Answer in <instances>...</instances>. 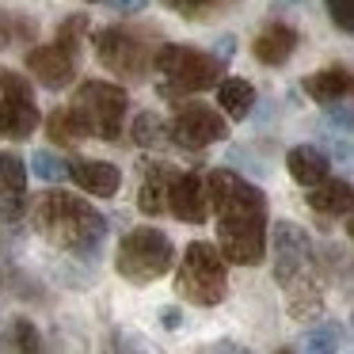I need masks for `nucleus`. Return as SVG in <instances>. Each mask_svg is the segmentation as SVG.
I'll use <instances>...</instances> for the list:
<instances>
[{"instance_id": "obj_17", "label": "nucleus", "mask_w": 354, "mask_h": 354, "mask_svg": "<svg viewBox=\"0 0 354 354\" xmlns=\"http://www.w3.org/2000/svg\"><path fill=\"white\" fill-rule=\"evenodd\" d=\"M27 191V164L16 153H0V206L16 214Z\"/></svg>"}, {"instance_id": "obj_11", "label": "nucleus", "mask_w": 354, "mask_h": 354, "mask_svg": "<svg viewBox=\"0 0 354 354\" xmlns=\"http://www.w3.org/2000/svg\"><path fill=\"white\" fill-rule=\"evenodd\" d=\"M168 214H176L179 221H206L209 202H206V179L198 171H176L168 183Z\"/></svg>"}, {"instance_id": "obj_16", "label": "nucleus", "mask_w": 354, "mask_h": 354, "mask_svg": "<svg viewBox=\"0 0 354 354\" xmlns=\"http://www.w3.org/2000/svg\"><path fill=\"white\" fill-rule=\"evenodd\" d=\"M286 168H290V176L297 179L301 187H316V183H324V179H331V176H328L331 164H328V156H324L316 145H297V149H290V156H286Z\"/></svg>"}, {"instance_id": "obj_33", "label": "nucleus", "mask_w": 354, "mask_h": 354, "mask_svg": "<svg viewBox=\"0 0 354 354\" xmlns=\"http://www.w3.org/2000/svg\"><path fill=\"white\" fill-rule=\"evenodd\" d=\"M107 4H111L115 12H122V16H126V12H141L149 0H107Z\"/></svg>"}, {"instance_id": "obj_20", "label": "nucleus", "mask_w": 354, "mask_h": 354, "mask_svg": "<svg viewBox=\"0 0 354 354\" xmlns=\"http://www.w3.org/2000/svg\"><path fill=\"white\" fill-rule=\"evenodd\" d=\"M217 103H221V111L229 118H248L255 107V88L244 77H229L217 84Z\"/></svg>"}, {"instance_id": "obj_7", "label": "nucleus", "mask_w": 354, "mask_h": 354, "mask_svg": "<svg viewBox=\"0 0 354 354\" xmlns=\"http://www.w3.org/2000/svg\"><path fill=\"white\" fill-rule=\"evenodd\" d=\"M171 259H176V248L164 232L156 229H133L122 236L115 255V267L126 282L133 286H149L156 278H164L171 270Z\"/></svg>"}, {"instance_id": "obj_35", "label": "nucleus", "mask_w": 354, "mask_h": 354, "mask_svg": "<svg viewBox=\"0 0 354 354\" xmlns=\"http://www.w3.org/2000/svg\"><path fill=\"white\" fill-rule=\"evenodd\" d=\"M278 354H293V351H286V346H282V351H278Z\"/></svg>"}, {"instance_id": "obj_25", "label": "nucleus", "mask_w": 354, "mask_h": 354, "mask_svg": "<svg viewBox=\"0 0 354 354\" xmlns=\"http://www.w3.org/2000/svg\"><path fill=\"white\" fill-rule=\"evenodd\" d=\"M12 351L16 354H46L42 335L31 320H12Z\"/></svg>"}, {"instance_id": "obj_15", "label": "nucleus", "mask_w": 354, "mask_h": 354, "mask_svg": "<svg viewBox=\"0 0 354 354\" xmlns=\"http://www.w3.org/2000/svg\"><path fill=\"white\" fill-rule=\"evenodd\" d=\"M305 92L313 95L316 103H324V107H335L339 100L351 95V69H346V65H328V69L305 77Z\"/></svg>"}, {"instance_id": "obj_28", "label": "nucleus", "mask_w": 354, "mask_h": 354, "mask_svg": "<svg viewBox=\"0 0 354 354\" xmlns=\"http://www.w3.org/2000/svg\"><path fill=\"white\" fill-rule=\"evenodd\" d=\"M35 39V24L24 16H0V46H12V42H27Z\"/></svg>"}, {"instance_id": "obj_2", "label": "nucleus", "mask_w": 354, "mask_h": 354, "mask_svg": "<svg viewBox=\"0 0 354 354\" xmlns=\"http://www.w3.org/2000/svg\"><path fill=\"white\" fill-rule=\"evenodd\" d=\"M267 232L274 240V282L286 293L290 316L293 320L316 316L324 305V286L316 278V255L308 232L293 221H274V229Z\"/></svg>"}, {"instance_id": "obj_27", "label": "nucleus", "mask_w": 354, "mask_h": 354, "mask_svg": "<svg viewBox=\"0 0 354 354\" xmlns=\"http://www.w3.org/2000/svg\"><path fill=\"white\" fill-rule=\"evenodd\" d=\"M31 171L39 179H46V183H57V179L69 176V168L62 164V156L46 153V149H39V153H31Z\"/></svg>"}, {"instance_id": "obj_26", "label": "nucleus", "mask_w": 354, "mask_h": 354, "mask_svg": "<svg viewBox=\"0 0 354 354\" xmlns=\"http://www.w3.org/2000/svg\"><path fill=\"white\" fill-rule=\"evenodd\" d=\"M111 351H115V354H164L160 346H153L145 335H138V331H126V328H115V331H111Z\"/></svg>"}, {"instance_id": "obj_3", "label": "nucleus", "mask_w": 354, "mask_h": 354, "mask_svg": "<svg viewBox=\"0 0 354 354\" xmlns=\"http://www.w3.org/2000/svg\"><path fill=\"white\" fill-rule=\"evenodd\" d=\"M31 225L50 244L77 252V255L95 252L103 244V236H107V221H103L100 209L65 191H46L39 198H31Z\"/></svg>"}, {"instance_id": "obj_5", "label": "nucleus", "mask_w": 354, "mask_h": 354, "mask_svg": "<svg viewBox=\"0 0 354 354\" xmlns=\"http://www.w3.org/2000/svg\"><path fill=\"white\" fill-rule=\"evenodd\" d=\"M176 290L183 293V301L191 305H221L225 293H229V270H225V259L214 244L206 240H194L183 252V267H179Z\"/></svg>"}, {"instance_id": "obj_4", "label": "nucleus", "mask_w": 354, "mask_h": 354, "mask_svg": "<svg viewBox=\"0 0 354 354\" xmlns=\"http://www.w3.org/2000/svg\"><path fill=\"white\" fill-rule=\"evenodd\" d=\"M126 92L111 80H84L73 95L69 111L80 122L84 138H103V141H118L122 138V118H126Z\"/></svg>"}, {"instance_id": "obj_14", "label": "nucleus", "mask_w": 354, "mask_h": 354, "mask_svg": "<svg viewBox=\"0 0 354 354\" xmlns=\"http://www.w3.org/2000/svg\"><path fill=\"white\" fill-rule=\"evenodd\" d=\"M69 176L77 179L88 194H95V198H111V194L118 191V183H122V171L107 160H77L69 168Z\"/></svg>"}, {"instance_id": "obj_23", "label": "nucleus", "mask_w": 354, "mask_h": 354, "mask_svg": "<svg viewBox=\"0 0 354 354\" xmlns=\"http://www.w3.org/2000/svg\"><path fill=\"white\" fill-rule=\"evenodd\" d=\"M339 343H343L339 324H316L305 335V354H339Z\"/></svg>"}, {"instance_id": "obj_6", "label": "nucleus", "mask_w": 354, "mask_h": 354, "mask_svg": "<svg viewBox=\"0 0 354 354\" xmlns=\"http://www.w3.org/2000/svg\"><path fill=\"white\" fill-rule=\"evenodd\" d=\"M153 65L164 77V95H191L221 84V62L194 46H160Z\"/></svg>"}, {"instance_id": "obj_10", "label": "nucleus", "mask_w": 354, "mask_h": 354, "mask_svg": "<svg viewBox=\"0 0 354 354\" xmlns=\"http://www.w3.org/2000/svg\"><path fill=\"white\" fill-rule=\"evenodd\" d=\"M27 69L42 88H65L77 77V50L65 42H50V46H31L27 50Z\"/></svg>"}, {"instance_id": "obj_30", "label": "nucleus", "mask_w": 354, "mask_h": 354, "mask_svg": "<svg viewBox=\"0 0 354 354\" xmlns=\"http://www.w3.org/2000/svg\"><path fill=\"white\" fill-rule=\"evenodd\" d=\"M84 31H88V19H84V16H69V19L62 24V31H57V42H65V46L80 50V39H84Z\"/></svg>"}, {"instance_id": "obj_32", "label": "nucleus", "mask_w": 354, "mask_h": 354, "mask_svg": "<svg viewBox=\"0 0 354 354\" xmlns=\"http://www.w3.org/2000/svg\"><path fill=\"white\" fill-rule=\"evenodd\" d=\"M206 354H252V351H248V346H240V343H229V339H225V343L206 346Z\"/></svg>"}, {"instance_id": "obj_31", "label": "nucleus", "mask_w": 354, "mask_h": 354, "mask_svg": "<svg viewBox=\"0 0 354 354\" xmlns=\"http://www.w3.org/2000/svg\"><path fill=\"white\" fill-rule=\"evenodd\" d=\"M328 12L339 31H354V0H328Z\"/></svg>"}, {"instance_id": "obj_21", "label": "nucleus", "mask_w": 354, "mask_h": 354, "mask_svg": "<svg viewBox=\"0 0 354 354\" xmlns=\"http://www.w3.org/2000/svg\"><path fill=\"white\" fill-rule=\"evenodd\" d=\"M133 141H138L141 149H156L168 141V122H164L156 111H141L138 118H133Z\"/></svg>"}, {"instance_id": "obj_9", "label": "nucleus", "mask_w": 354, "mask_h": 354, "mask_svg": "<svg viewBox=\"0 0 354 354\" xmlns=\"http://www.w3.org/2000/svg\"><path fill=\"white\" fill-rule=\"evenodd\" d=\"M168 133L183 149H206V145H217V141L229 138V122L214 107H206V103H183Z\"/></svg>"}, {"instance_id": "obj_12", "label": "nucleus", "mask_w": 354, "mask_h": 354, "mask_svg": "<svg viewBox=\"0 0 354 354\" xmlns=\"http://www.w3.org/2000/svg\"><path fill=\"white\" fill-rule=\"evenodd\" d=\"M297 42H301V35L290 24H267L252 39V54L263 65H286L293 57V50H297Z\"/></svg>"}, {"instance_id": "obj_29", "label": "nucleus", "mask_w": 354, "mask_h": 354, "mask_svg": "<svg viewBox=\"0 0 354 354\" xmlns=\"http://www.w3.org/2000/svg\"><path fill=\"white\" fill-rule=\"evenodd\" d=\"M160 4H168L171 12H179V16H187V19H198V16H206V12H214L221 0H160Z\"/></svg>"}, {"instance_id": "obj_1", "label": "nucleus", "mask_w": 354, "mask_h": 354, "mask_svg": "<svg viewBox=\"0 0 354 354\" xmlns=\"http://www.w3.org/2000/svg\"><path fill=\"white\" fill-rule=\"evenodd\" d=\"M206 202L221 229V259L255 267L267 255V194L236 171L214 168L206 176Z\"/></svg>"}, {"instance_id": "obj_22", "label": "nucleus", "mask_w": 354, "mask_h": 354, "mask_svg": "<svg viewBox=\"0 0 354 354\" xmlns=\"http://www.w3.org/2000/svg\"><path fill=\"white\" fill-rule=\"evenodd\" d=\"M46 133L57 145H77V141H84V130H80V122L73 118L69 107H57L54 115L46 118Z\"/></svg>"}, {"instance_id": "obj_13", "label": "nucleus", "mask_w": 354, "mask_h": 354, "mask_svg": "<svg viewBox=\"0 0 354 354\" xmlns=\"http://www.w3.org/2000/svg\"><path fill=\"white\" fill-rule=\"evenodd\" d=\"M176 176L171 164H149L145 176H141V187H138V209L149 217L164 214L168 209V183Z\"/></svg>"}, {"instance_id": "obj_18", "label": "nucleus", "mask_w": 354, "mask_h": 354, "mask_svg": "<svg viewBox=\"0 0 354 354\" xmlns=\"http://www.w3.org/2000/svg\"><path fill=\"white\" fill-rule=\"evenodd\" d=\"M39 126V107L35 103H16V100H0V138L24 141Z\"/></svg>"}, {"instance_id": "obj_8", "label": "nucleus", "mask_w": 354, "mask_h": 354, "mask_svg": "<svg viewBox=\"0 0 354 354\" xmlns=\"http://www.w3.org/2000/svg\"><path fill=\"white\" fill-rule=\"evenodd\" d=\"M95 57L118 77H145L156 62L153 39L133 27H103L95 35Z\"/></svg>"}, {"instance_id": "obj_19", "label": "nucleus", "mask_w": 354, "mask_h": 354, "mask_svg": "<svg viewBox=\"0 0 354 354\" xmlns=\"http://www.w3.org/2000/svg\"><path fill=\"white\" fill-rule=\"evenodd\" d=\"M351 183L346 179H324V183L308 187V206L316 214H351Z\"/></svg>"}, {"instance_id": "obj_24", "label": "nucleus", "mask_w": 354, "mask_h": 354, "mask_svg": "<svg viewBox=\"0 0 354 354\" xmlns=\"http://www.w3.org/2000/svg\"><path fill=\"white\" fill-rule=\"evenodd\" d=\"M0 100H16V103H35V88L24 73L4 69L0 65Z\"/></svg>"}, {"instance_id": "obj_34", "label": "nucleus", "mask_w": 354, "mask_h": 354, "mask_svg": "<svg viewBox=\"0 0 354 354\" xmlns=\"http://www.w3.org/2000/svg\"><path fill=\"white\" fill-rule=\"evenodd\" d=\"M164 328H179V308H164Z\"/></svg>"}]
</instances>
